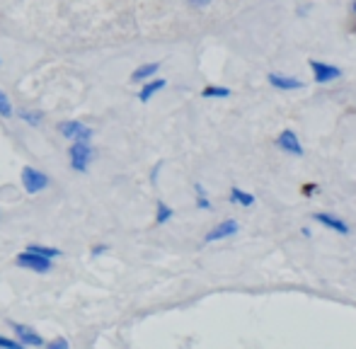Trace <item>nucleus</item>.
<instances>
[{"label": "nucleus", "mask_w": 356, "mask_h": 349, "mask_svg": "<svg viewBox=\"0 0 356 349\" xmlns=\"http://www.w3.org/2000/svg\"><path fill=\"white\" fill-rule=\"evenodd\" d=\"M27 250L37 252V255H42V257H49V260H56V257L63 255V252L58 250V247H49V245H29Z\"/></svg>", "instance_id": "dca6fc26"}, {"label": "nucleus", "mask_w": 356, "mask_h": 349, "mask_svg": "<svg viewBox=\"0 0 356 349\" xmlns=\"http://www.w3.org/2000/svg\"><path fill=\"white\" fill-rule=\"evenodd\" d=\"M310 71H313V78L318 83H332L342 76L337 66H330V63H323V61H310Z\"/></svg>", "instance_id": "423d86ee"}, {"label": "nucleus", "mask_w": 356, "mask_h": 349, "mask_svg": "<svg viewBox=\"0 0 356 349\" xmlns=\"http://www.w3.org/2000/svg\"><path fill=\"white\" fill-rule=\"evenodd\" d=\"M68 156H71V168L75 172H88L90 163H92V146H90V141H73L71 143V151H68Z\"/></svg>", "instance_id": "7ed1b4c3"}, {"label": "nucleus", "mask_w": 356, "mask_h": 349, "mask_svg": "<svg viewBox=\"0 0 356 349\" xmlns=\"http://www.w3.org/2000/svg\"><path fill=\"white\" fill-rule=\"evenodd\" d=\"M107 250H109L107 245H95V247H92V250H90V252H92V255L97 257V255H102V252H107Z\"/></svg>", "instance_id": "5701e85b"}, {"label": "nucleus", "mask_w": 356, "mask_h": 349, "mask_svg": "<svg viewBox=\"0 0 356 349\" xmlns=\"http://www.w3.org/2000/svg\"><path fill=\"white\" fill-rule=\"evenodd\" d=\"M22 187H24V192L27 194H39V192H44V189L49 187V174H44L42 170H37V168H22Z\"/></svg>", "instance_id": "20e7f679"}, {"label": "nucleus", "mask_w": 356, "mask_h": 349, "mask_svg": "<svg viewBox=\"0 0 356 349\" xmlns=\"http://www.w3.org/2000/svg\"><path fill=\"white\" fill-rule=\"evenodd\" d=\"M194 189H197V206L199 209H207V211H209V209H211V202L207 199V192H204V187H202V184H194Z\"/></svg>", "instance_id": "6ab92c4d"}, {"label": "nucleus", "mask_w": 356, "mask_h": 349, "mask_svg": "<svg viewBox=\"0 0 356 349\" xmlns=\"http://www.w3.org/2000/svg\"><path fill=\"white\" fill-rule=\"evenodd\" d=\"M13 330L17 335L15 340L19 342V347H44V337L34 327L22 325V323H13Z\"/></svg>", "instance_id": "39448f33"}, {"label": "nucleus", "mask_w": 356, "mask_h": 349, "mask_svg": "<svg viewBox=\"0 0 356 349\" xmlns=\"http://www.w3.org/2000/svg\"><path fill=\"white\" fill-rule=\"evenodd\" d=\"M202 97L204 99H225V97H230V90L218 88V86H209L202 90Z\"/></svg>", "instance_id": "4468645a"}, {"label": "nucleus", "mask_w": 356, "mask_h": 349, "mask_svg": "<svg viewBox=\"0 0 356 349\" xmlns=\"http://www.w3.org/2000/svg\"><path fill=\"white\" fill-rule=\"evenodd\" d=\"M0 117L3 119L13 117V102H10V97L3 92V90H0Z\"/></svg>", "instance_id": "a211bd4d"}, {"label": "nucleus", "mask_w": 356, "mask_h": 349, "mask_svg": "<svg viewBox=\"0 0 356 349\" xmlns=\"http://www.w3.org/2000/svg\"><path fill=\"white\" fill-rule=\"evenodd\" d=\"M238 233V223L233 221V218H228V221H220L218 226L211 228V231L207 233V238L204 241L207 243H216V241H223V238H228V236H235Z\"/></svg>", "instance_id": "6e6552de"}, {"label": "nucleus", "mask_w": 356, "mask_h": 349, "mask_svg": "<svg viewBox=\"0 0 356 349\" xmlns=\"http://www.w3.org/2000/svg\"><path fill=\"white\" fill-rule=\"evenodd\" d=\"M15 264L22 269H29V272H37V274H49L54 269V260L37 255V252H32V250L19 252V255L15 257Z\"/></svg>", "instance_id": "f03ea898"}, {"label": "nucleus", "mask_w": 356, "mask_h": 349, "mask_svg": "<svg viewBox=\"0 0 356 349\" xmlns=\"http://www.w3.org/2000/svg\"><path fill=\"white\" fill-rule=\"evenodd\" d=\"M230 202L233 204H240V206H252L254 204V197L250 192H243L240 187H233L230 189Z\"/></svg>", "instance_id": "ddd939ff"}, {"label": "nucleus", "mask_w": 356, "mask_h": 349, "mask_svg": "<svg viewBox=\"0 0 356 349\" xmlns=\"http://www.w3.org/2000/svg\"><path fill=\"white\" fill-rule=\"evenodd\" d=\"M354 13H356V3H354Z\"/></svg>", "instance_id": "a878e982"}, {"label": "nucleus", "mask_w": 356, "mask_h": 349, "mask_svg": "<svg viewBox=\"0 0 356 349\" xmlns=\"http://www.w3.org/2000/svg\"><path fill=\"white\" fill-rule=\"evenodd\" d=\"M158 172H160V163L153 168V172H150V179H153V182H155V179H158Z\"/></svg>", "instance_id": "393cba45"}, {"label": "nucleus", "mask_w": 356, "mask_h": 349, "mask_svg": "<svg viewBox=\"0 0 356 349\" xmlns=\"http://www.w3.org/2000/svg\"><path fill=\"white\" fill-rule=\"evenodd\" d=\"M47 347H51V349H66L68 347V340L66 337H56V340H51V342H44Z\"/></svg>", "instance_id": "aec40b11"}, {"label": "nucleus", "mask_w": 356, "mask_h": 349, "mask_svg": "<svg viewBox=\"0 0 356 349\" xmlns=\"http://www.w3.org/2000/svg\"><path fill=\"white\" fill-rule=\"evenodd\" d=\"M277 146L282 148V151L291 153V156H303V146H300V141H298V136H296V131H291V129H286V131L279 133Z\"/></svg>", "instance_id": "0eeeda50"}, {"label": "nucleus", "mask_w": 356, "mask_h": 349, "mask_svg": "<svg viewBox=\"0 0 356 349\" xmlns=\"http://www.w3.org/2000/svg\"><path fill=\"white\" fill-rule=\"evenodd\" d=\"M187 3L192 5V8H204V5H209L211 0H187Z\"/></svg>", "instance_id": "b1692460"}, {"label": "nucleus", "mask_w": 356, "mask_h": 349, "mask_svg": "<svg viewBox=\"0 0 356 349\" xmlns=\"http://www.w3.org/2000/svg\"><path fill=\"white\" fill-rule=\"evenodd\" d=\"M315 221L323 223V226H325V228H330V231L342 233V236H347V233H349V226H347V223H344L342 218L332 216V213H315Z\"/></svg>", "instance_id": "9d476101"}, {"label": "nucleus", "mask_w": 356, "mask_h": 349, "mask_svg": "<svg viewBox=\"0 0 356 349\" xmlns=\"http://www.w3.org/2000/svg\"><path fill=\"white\" fill-rule=\"evenodd\" d=\"M0 347H5V349H19V342L17 340H10V337H5V335H0Z\"/></svg>", "instance_id": "412c9836"}, {"label": "nucleus", "mask_w": 356, "mask_h": 349, "mask_svg": "<svg viewBox=\"0 0 356 349\" xmlns=\"http://www.w3.org/2000/svg\"><path fill=\"white\" fill-rule=\"evenodd\" d=\"M172 216H175L172 209H170L165 202H158V206H155V223H158V226H163V223H168Z\"/></svg>", "instance_id": "2eb2a0df"}, {"label": "nucleus", "mask_w": 356, "mask_h": 349, "mask_svg": "<svg viewBox=\"0 0 356 349\" xmlns=\"http://www.w3.org/2000/svg\"><path fill=\"white\" fill-rule=\"evenodd\" d=\"M58 131H61L63 138H68V141H92L95 131L92 127H88L85 122H80V119H68V122H61L58 124Z\"/></svg>", "instance_id": "f257e3e1"}, {"label": "nucleus", "mask_w": 356, "mask_h": 349, "mask_svg": "<svg viewBox=\"0 0 356 349\" xmlns=\"http://www.w3.org/2000/svg\"><path fill=\"white\" fill-rule=\"evenodd\" d=\"M315 192H318V184H313V182L303 184V197H313Z\"/></svg>", "instance_id": "4be33fe9"}, {"label": "nucleus", "mask_w": 356, "mask_h": 349, "mask_svg": "<svg viewBox=\"0 0 356 349\" xmlns=\"http://www.w3.org/2000/svg\"><path fill=\"white\" fill-rule=\"evenodd\" d=\"M160 71V63L158 61H150V63H143V66H138L136 71L131 73V83H145L150 81V78H155Z\"/></svg>", "instance_id": "9b49d317"}, {"label": "nucleus", "mask_w": 356, "mask_h": 349, "mask_svg": "<svg viewBox=\"0 0 356 349\" xmlns=\"http://www.w3.org/2000/svg\"><path fill=\"white\" fill-rule=\"evenodd\" d=\"M19 117H22L27 124H32V127L42 124V112H37V109H22V112H19Z\"/></svg>", "instance_id": "f3484780"}, {"label": "nucleus", "mask_w": 356, "mask_h": 349, "mask_svg": "<svg viewBox=\"0 0 356 349\" xmlns=\"http://www.w3.org/2000/svg\"><path fill=\"white\" fill-rule=\"evenodd\" d=\"M165 86H168V81H163V78H150V81H145L143 88L138 90V99H141V102H150L160 90H165Z\"/></svg>", "instance_id": "1a4fd4ad"}, {"label": "nucleus", "mask_w": 356, "mask_h": 349, "mask_svg": "<svg viewBox=\"0 0 356 349\" xmlns=\"http://www.w3.org/2000/svg\"><path fill=\"white\" fill-rule=\"evenodd\" d=\"M267 81L272 83L274 88H279V90H298V88H303V83H300L298 78H286V76H279V73H272Z\"/></svg>", "instance_id": "f8f14e48"}]
</instances>
